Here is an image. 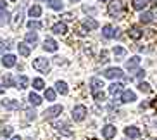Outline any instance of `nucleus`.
Here are the masks:
<instances>
[{"label": "nucleus", "instance_id": "obj_1", "mask_svg": "<svg viewBox=\"0 0 157 140\" xmlns=\"http://www.w3.org/2000/svg\"><path fill=\"white\" fill-rule=\"evenodd\" d=\"M123 9H124V5H123L121 0H111V4H109V7H107L109 14H111L112 18H121Z\"/></svg>", "mask_w": 157, "mask_h": 140}, {"label": "nucleus", "instance_id": "obj_2", "mask_svg": "<svg viewBox=\"0 0 157 140\" xmlns=\"http://www.w3.org/2000/svg\"><path fill=\"white\" fill-rule=\"evenodd\" d=\"M33 68L38 69V71H42V73H48V69H50V62H48V59H45V57H38V59L33 61Z\"/></svg>", "mask_w": 157, "mask_h": 140}, {"label": "nucleus", "instance_id": "obj_3", "mask_svg": "<svg viewBox=\"0 0 157 140\" xmlns=\"http://www.w3.org/2000/svg\"><path fill=\"white\" fill-rule=\"evenodd\" d=\"M86 107H85L83 104H79V106H74L73 107V119L74 121H83L85 116H86Z\"/></svg>", "mask_w": 157, "mask_h": 140}, {"label": "nucleus", "instance_id": "obj_4", "mask_svg": "<svg viewBox=\"0 0 157 140\" xmlns=\"http://www.w3.org/2000/svg\"><path fill=\"white\" fill-rule=\"evenodd\" d=\"M102 35H104V38H117L119 37V29H116L114 26H111V24H105L104 28H102Z\"/></svg>", "mask_w": 157, "mask_h": 140}, {"label": "nucleus", "instance_id": "obj_5", "mask_svg": "<svg viewBox=\"0 0 157 140\" xmlns=\"http://www.w3.org/2000/svg\"><path fill=\"white\" fill-rule=\"evenodd\" d=\"M104 76L109 80H114V78H123V69H119V68H107L105 71H104Z\"/></svg>", "mask_w": 157, "mask_h": 140}, {"label": "nucleus", "instance_id": "obj_6", "mask_svg": "<svg viewBox=\"0 0 157 140\" xmlns=\"http://www.w3.org/2000/svg\"><path fill=\"white\" fill-rule=\"evenodd\" d=\"M62 112V106H52V107H48L45 112H43V116L47 118V119H54V118H57Z\"/></svg>", "mask_w": 157, "mask_h": 140}, {"label": "nucleus", "instance_id": "obj_7", "mask_svg": "<svg viewBox=\"0 0 157 140\" xmlns=\"http://www.w3.org/2000/svg\"><path fill=\"white\" fill-rule=\"evenodd\" d=\"M116 126L114 125H105L104 128H102V135H104V138H107V140H111L112 137H116Z\"/></svg>", "mask_w": 157, "mask_h": 140}, {"label": "nucleus", "instance_id": "obj_8", "mask_svg": "<svg viewBox=\"0 0 157 140\" xmlns=\"http://www.w3.org/2000/svg\"><path fill=\"white\" fill-rule=\"evenodd\" d=\"M136 100V95H135V92H131V90H123L121 92V102H135Z\"/></svg>", "mask_w": 157, "mask_h": 140}, {"label": "nucleus", "instance_id": "obj_9", "mask_svg": "<svg viewBox=\"0 0 157 140\" xmlns=\"http://www.w3.org/2000/svg\"><path fill=\"white\" fill-rule=\"evenodd\" d=\"M57 42L54 40V38H45V42H43V49H45L47 52H56L57 50Z\"/></svg>", "mask_w": 157, "mask_h": 140}, {"label": "nucleus", "instance_id": "obj_10", "mask_svg": "<svg viewBox=\"0 0 157 140\" xmlns=\"http://www.w3.org/2000/svg\"><path fill=\"white\" fill-rule=\"evenodd\" d=\"M128 35H129V38H133V40H140V38L143 37V31L138 26H131V28L128 29Z\"/></svg>", "mask_w": 157, "mask_h": 140}, {"label": "nucleus", "instance_id": "obj_11", "mask_svg": "<svg viewBox=\"0 0 157 140\" xmlns=\"http://www.w3.org/2000/svg\"><path fill=\"white\" fill-rule=\"evenodd\" d=\"M102 87H104V81L98 78H93L90 81V88H92V93H97V92H102Z\"/></svg>", "mask_w": 157, "mask_h": 140}, {"label": "nucleus", "instance_id": "obj_12", "mask_svg": "<svg viewBox=\"0 0 157 140\" xmlns=\"http://www.w3.org/2000/svg\"><path fill=\"white\" fill-rule=\"evenodd\" d=\"M124 133L129 138H138V137L142 135V131H140L136 126H128V128H124Z\"/></svg>", "mask_w": 157, "mask_h": 140}, {"label": "nucleus", "instance_id": "obj_13", "mask_svg": "<svg viewBox=\"0 0 157 140\" xmlns=\"http://www.w3.org/2000/svg\"><path fill=\"white\" fill-rule=\"evenodd\" d=\"M2 106H4L5 109H19L21 107L19 100H12V99H4V100H2Z\"/></svg>", "mask_w": 157, "mask_h": 140}, {"label": "nucleus", "instance_id": "obj_14", "mask_svg": "<svg viewBox=\"0 0 157 140\" xmlns=\"http://www.w3.org/2000/svg\"><path fill=\"white\" fill-rule=\"evenodd\" d=\"M138 64H140V57L135 56V57H131V59L126 61V69H128V71H135L136 68H138Z\"/></svg>", "mask_w": 157, "mask_h": 140}, {"label": "nucleus", "instance_id": "obj_15", "mask_svg": "<svg viewBox=\"0 0 157 140\" xmlns=\"http://www.w3.org/2000/svg\"><path fill=\"white\" fill-rule=\"evenodd\" d=\"M154 21V12H150V10H143L142 14H140V23L143 24H148Z\"/></svg>", "mask_w": 157, "mask_h": 140}, {"label": "nucleus", "instance_id": "obj_16", "mask_svg": "<svg viewBox=\"0 0 157 140\" xmlns=\"http://www.w3.org/2000/svg\"><path fill=\"white\" fill-rule=\"evenodd\" d=\"M2 64H4L5 68H12V66H16V56H12V54H5L4 59H2Z\"/></svg>", "mask_w": 157, "mask_h": 140}, {"label": "nucleus", "instance_id": "obj_17", "mask_svg": "<svg viewBox=\"0 0 157 140\" xmlns=\"http://www.w3.org/2000/svg\"><path fill=\"white\" fill-rule=\"evenodd\" d=\"M52 31L56 35H66L67 33V26H66V23H57L52 26Z\"/></svg>", "mask_w": 157, "mask_h": 140}, {"label": "nucleus", "instance_id": "obj_18", "mask_svg": "<svg viewBox=\"0 0 157 140\" xmlns=\"http://www.w3.org/2000/svg\"><path fill=\"white\" fill-rule=\"evenodd\" d=\"M121 92H123V85H121V83H111V85H109V93H111L112 97L119 95Z\"/></svg>", "mask_w": 157, "mask_h": 140}, {"label": "nucleus", "instance_id": "obj_19", "mask_svg": "<svg viewBox=\"0 0 157 140\" xmlns=\"http://www.w3.org/2000/svg\"><path fill=\"white\" fill-rule=\"evenodd\" d=\"M131 5H133V9L135 10H145V7H147V0H133V2H131Z\"/></svg>", "mask_w": 157, "mask_h": 140}, {"label": "nucleus", "instance_id": "obj_20", "mask_svg": "<svg viewBox=\"0 0 157 140\" xmlns=\"http://www.w3.org/2000/svg\"><path fill=\"white\" fill-rule=\"evenodd\" d=\"M83 24L86 26L88 29H97V28H98V23H97V21H95L93 18H85Z\"/></svg>", "mask_w": 157, "mask_h": 140}, {"label": "nucleus", "instance_id": "obj_21", "mask_svg": "<svg viewBox=\"0 0 157 140\" xmlns=\"http://www.w3.org/2000/svg\"><path fill=\"white\" fill-rule=\"evenodd\" d=\"M47 4H48V7H50V9H54V10H62V7H64L60 0H48Z\"/></svg>", "mask_w": 157, "mask_h": 140}, {"label": "nucleus", "instance_id": "obj_22", "mask_svg": "<svg viewBox=\"0 0 157 140\" xmlns=\"http://www.w3.org/2000/svg\"><path fill=\"white\" fill-rule=\"evenodd\" d=\"M10 23V14L7 10H0V24H9Z\"/></svg>", "mask_w": 157, "mask_h": 140}, {"label": "nucleus", "instance_id": "obj_23", "mask_svg": "<svg viewBox=\"0 0 157 140\" xmlns=\"http://www.w3.org/2000/svg\"><path fill=\"white\" fill-rule=\"evenodd\" d=\"M17 50H19V54H21L23 57H28L29 52H31V50H29V47L26 45V43H19V45H17Z\"/></svg>", "mask_w": 157, "mask_h": 140}, {"label": "nucleus", "instance_id": "obj_24", "mask_svg": "<svg viewBox=\"0 0 157 140\" xmlns=\"http://www.w3.org/2000/svg\"><path fill=\"white\" fill-rule=\"evenodd\" d=\"M28 83H29L28 76H19V78H17V88L24 90L26 87H28Z\"/></svg>", "mask_w": 157, "mask_h": 140}, {"label": "nucleus", "instance_id": "obj_25", "mask_svg": "<svg viewBox=\"0 0 157 140\" xmlns=\"http://www.w3.org/2000/svg\"><path fill=\"white\" fill-rule=\"evenodd\" d=\"M40 14H42V7H40V5L29 7V16H31V18H40Z\"/></svg>", "mask_w": 157, "mask_h": 140}, {"label": "nucleus", "instance_id": "obj_26", "mask_svg": "<svg viewBox=\"0 0 157 140\" xmlns=\"http://www.w3.org/2000/svg\"><path fill=\"white\" fill-rule=\"evenodd\" d=\"M29 104H31V106H40V104H42V99L38 97L36 93H29Z\"/></svg>", "mask_w": 157, "mask_h": 140}, {"label": "nucleus", "instance_id": "obj_27", "mask_svg": "<svg viewBox=\"0 0 157 140\" xmlns=\"http://www.w3.org/2000/svg\"><path fill=\"white\" fill-rule=\"evenodd\" d=\"M24 38H26V42H28V43H36L38 42V35H36V33H35V31H29V33H26V37H24Z\"/></svg>", "mask_w": 157, "mask_h": 140}, {"label": "nucleus", "instance_id": "obj_28", "mask_svg": "<svg viewBox=\"0 0 157 140\" xmlns=\"http://www.w3.org/2000/svg\"><path fill=\"white\" fill-rule=\"evenodd\" d=\"M56 87H57V92H59V93H62V95L67 93V85H66L64 81H57Z\"/></svg>", "mask_w": 157, "mask_h": 140}, {"label": "nucleus", "instance_id": "obj_29", "mask_svg": "<svg viewBox=\"0 0 157 140\" xmlns=\"http://www.w3.org/2000/svg\"><path fill=\"white\" fill-rule=\"evenodd\" d=\"M33 88H35V90H42V88H45V83H43V80H42V78L33 80Z\"/></svg>", "mask_w": 157, "mask_h": 140}, {"label": "nucleus", "instance_id": "obj_30", "mask_svg": "<svg viewBox=\"0 0 157 140\" xmlns=\"http://www.w3.org/2000/svg\"><path fill=\"white\" fill-rule=\"evenodd\" d=\"M112 52H114V56L117 57V59H121V57L126 56V50L123 49V47H114V50H112Z\"/></svg>", "mask_w": 157, "mask_h": 140}, {"label": "nucleus", "instance_id": "obj_31", "mask_svg": "<svg viewBox=\"0 0 157 140\" xmlns=\"http://www.w3.org/2000/svg\"><path fill=\"white\" fill-rule=\"evenodd\" d=\"M28 28L29 29H40V28H43V24L40 23V21H33L31 19V21L28 23Z\"/></svg>", "mask_w": 157, "mask_h": 140}, {"label": "nucleus", "instance_id": "obj_32", "mask_svg": "<svg viewBox=\"0 0 157 140\" xmlns=\"http://www.w3.org/2000/svg\"><path fill=\"white\" fill-rule=\"evenodd\" d=\"M138 88H140V92H143V93H150V85L148 83H145V81H140V85H138Z\"/></svg>", "mask_w": 157, "mask_h": 140}, {"label": "nucleus", "instance_id": "obj_33", "mask_svg": "<svg viewBox=\"0 0 157 140\" xmlns=\"http://www.w3.org/2000/svg\"><path fill=\"white\" fill-rule=\"evenodd\" d=\"M45 99H47V100H56V90L47 88L45 90Z\"/></svg>", "mask_w": 157, "mask_h": 140}, {"label": "nucleus", "instance_id": "obj_34", "mask_svg": "<svg viewBox=\"0 0 157 140\" xmlns=\"http://www.w3.org/2000/svg\"><path fill=\"white\" fill-rule=\"evenodd\" d=\"M93 99H95L97 102H104V100H105V93H104V92H97V93H93Z\"/></svg>", "mask_w": 157, "mask_h": 140}, {"label": "nucleus", "instance_id": "obj_35", "mask_svg": "<svg viewBox=\"0 0 157 140\" xmlns=\"http://www.w3.org/2000/svg\"><path fill=\"white\" fill-rule=\"evenodd\" d=\"M4 85H5V87H12V76H10V75H5L4 76Z\"/></svg>", "mask_w": 157, "mask_h": 140}, {"label": "nucleus", "instance_id": "obj_36", "mask_svg": "<svg viewBox=\"0 0 157 140\" xmlns=\"http://www.w3.org/2000/svg\"><path fill=\"white\" fill-rule=\"evenodd\" d=\"M10 133H12V128L10 126H5L4 130H2V137H10Z\"/></svg>", "mask_w": 157, "mask_h": 140}, {"label": "nucleus", "instance_id": "obj_37", "mask_svg": "<svg viewBox=\"0 0 157 140\" xmlns=\"http://www.w3.org/2000/svg\"><path fill=\"white\" fill-rule=\"evenodd\" d=\"M9 43H5V42H0V52H2V54H4L5 50H9Z\"/></svg>", "mask_w": 157, "mask_h": 140}, {"label": "nucleus", "instance_id": "obj_38", "mask_svg": "<svg viewBox=\"0 0 157 140\" xmlns=\"http://www.w3.org/2000/svg\"><path fill=\"white\" fill-rule=\"evenodd\" d=\"M26 116H28V119H35V118H36V112L28 109V111H26Z\"/></svg>", "mask_w": 157, "mask_h": 140}, {"label": "nucleus", "instance_id": "obj_39", "mask_svg": "<svg viewBox=\"0 0 157 140\" xmlns=\"http://www.w3.org/2000/svg\"><path fill=\"white\" fill-rule=\"evenodd\" d=\"M100 61H102V62H107V61H109V59H107V52H105V50L100 52Z\"/></svg>", "mask_w": 157, "mask_h": 140}, {"label": "nucleus", "instance_id": "obj_40", "mask_svg": "<svg viewBox=\"0 0 157 140\" xmlns=\"http://www.w3.org/2000/svg\"><path fill=\"white\" fill-rule=\"evenodd\" d=\"M21 21H23V14L17 12V16H16V24H21Z\"/></svg>", "mask_w": 157, "mask_h": 140}, {"label": "nucleus", "instance_id": "obj_41", "mask_svg": "<svg viewBox=\"0 0 157 140\" xmlns=\"http://www.w3.org/2000/svg\"><path fill=\"white\" fill-rule=\"evenodd\" d=\"M136 78H138V80H142V78H145V71H142V69H140V71H138V73H136Z\"/></svg>", "mask_w": 157, "mask_h": 140}, {"label": "nucleus", "instance_id": "obj_42", "mask_svg": "<svg viewBox=\"0 0 157 140\" xmlns=\"http://www.w3.org/2000/svg\"><path fill=\"white\" fill-rule=\"evenodd\" d=\"M150 106H152V107L155 109V112H157V99L155 100H150Z\"/></svg>", "mask_w": 157, "mask_h": 140}, {"label": "nucleus", "instance_id": "obj_43", "mask_svg": "<svg viewBox=\"0 0 157 140\" xmlns=\"http://www.w3.org/2000/svg\"><path fill=\"white\" fill-rule=\"evenodd\" d=\"M78 33L83 37V35H86V29H85V28H78Z\"/></svg>", "mask_w": 157, "mask_h": 140}, {"label": "nucleus", "instance_id": "obj_44", "mask_svg": "<svg viewBox=\"0 0 157 140\" xmlns=\"http://www.w3.org/2000/svg\"><path fill=\"white\" fill-rule=\"evenodd\" d=\"M5 5H7V4H5V0H0V10H4Z\"/></svg>", "mask_w": 157, "mask_h": 140}, {"label": "nucleus", "instance_id": "obj_45", "mask_svg": "<svg viewBox=\"0 0 157 140\" xmlns=\"http://www.w3.org/2000/svg\"><path fill=\"white\" fill-rule=\"evenodd\" d=\"M83 10H86V12H95V9H93V7H83Z\"/></svg>", "mask_w": 157, "mask_h": 140}, {"label": "nucleus", "instance_id": "obj_46", "mask_svg": "<svg viewBox=\"0 0 157 140\" xmlns=\"http://www.w3.org/2000/svg\"><path fill=\"white\" fill-rule=\"evenodd\" d=\"M10 140H21V137H12Z\"/></svg>", "mask_w": 157, "mask_h": 140}, {"label": "nucleus", "instance_id": "obj_47", "mask_svg": "<svg viewBox=\"0 0 157 140\" xmlns=\"http://www.w3.org/2000/svg\"><path fill=\"white\" fill-rule=\"evenodd\" d=\"M2 92H4V88H2V85H0V93H2Z\"/></svg>", "mask_w": 157, "mask_h": 140}, {"label": "nucleus", "instance_id": "obj_48", "mask_svg": "<svg viewBox=\"0 0 157 140\" xmlns=\"http://www.w3.org/2000/svg\"><path fill=\"white\" fill-rule=\"evenodd\" d=\"M71 2H79V0H71Z\"/></svg>", "mask_w": 157, "mask_h": 140}, {"label": "nucleus", "instance_id": "obj_49", "mask_svg": "<svg viewBox=\"0 0 157 140\" xmlns=\"http://www.w3.org/2000/svg\"><path fill=\"white\" fill-rule=\"evenodd\" d=\"M100 2H105V0H100Z\"/></svg>", "mask_w": 157, "mask_h": 140}, {"label": "nucleus", "instance_id": "obj_50", "mask_svg": "<svg viewBox=\"0 0 157 140\" xmlns=\"http://www.w3.org/2000/svg\"><path fill=\"white\" fill-rule=\"evenodd\" d=\"M12 2H16V0H12Z\"/></svg>", "mask_w": 157, "mask_h": 140}]
</instances>
